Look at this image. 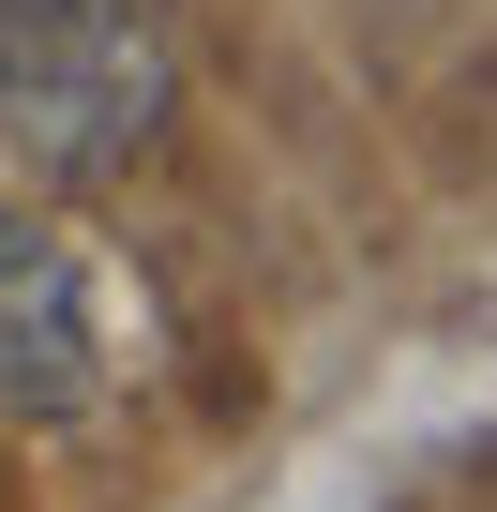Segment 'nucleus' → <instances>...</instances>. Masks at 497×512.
<instances>
[{
  "instance_id": "nucleus-1",
  "label": "nucleus",
  "mask_w": 497,
  "mask_h": 512,
  "mask_svg": "<svg viewBox=\"0 0 497 512\" xmlns=\"http://www.w3.org/2000/svg\"><path fill=\"white\" fill-rule=\"evenodd\" d=\"M181 46L151 0H0V151L31 181H106L166 136Z\"/></svg>"
},
{
  "instance_id": "nucleus-2",
  "label": "nucleus",
  "mask_w": 497,
  "mask_h": 512,
  "mask_svg": "<svg viewBox=\"0 0 497 512\" xmlns=\"http://www.w3.org/2000/svg\"><path fill=\"white\" fill-rule=\"evenodd\" d=\"M136 377H151V302H136V272H121L91 226L0 196V422H91V407H121Z\"/></svg>"
}]
</instances>
